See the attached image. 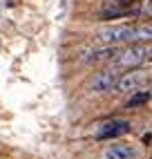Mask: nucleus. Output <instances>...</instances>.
Returning <instances> with one entry per match:
<instances>
[{
    "mask_svg": "<svg viewBox=\"0 0 152 159\" xmlns=\"http://www.w3.org/2000/svg\"><path fill=\"white\" fill-rule=\"evenodd\" d=\"M152 56V49L148 45H132V47H127L121 56H118V65L121 67H139V65H143V63Z\"/></svg>",
    "mask_w": 152,
    "mask_h": 159,
    "instance_id": "nucleus-1",
    "label": "nucleus"
},
{
    "mask_svg": "<svg viewBox=\"0 0 152 159\" xmlns=\"http://www.w3.org/2000/svg\"><path fill=\"white\" fill-rule=\"evenodd\" d=\"M134 25H121V27H107L99 34L103 45H116V43H132Z\"/></svg>",
    "mask_w": 152,
    "mask_h": 159,
    "instance_id": "nucleus-2",
    "label": "nucleus"
},
{
    "mask_svg": "<svg viewBox=\"0 0 152 159\" xmlns=\"http://www.w3.org/2000/svg\"><path fill=\"white\" fill-rule=\"evenodd\" d=\"M148 79H150V74L145 70H132V72H127V74H123V76L118 79L116 88L121 92H136L148 83Z\"/></svg>",
    "mask_w": 152,
    "mask_h": 159,
    "instance_id": "nucleus-3",
    "label": "nucleus"
},
{
    "mask_svg": "<svg viewBox=\"0 0 152 159\" xmlns=\"http://www.w3.org/2000/svg\"><path fill=\"white\" fill-rule=\"evenodd\" d=\"M130 132V121L125 119H112V121H107L101 125V130L96 132V139H114V137H121V134H127Z\"/></svg>",
    "mask_w": 152,
    "mask_h": 159,
    "instance_id": "nucleus-4",
    "label": "nucleus"
},
{
    "mask_svg": "<svg viewBox=\"0 0 152 159\" xmlns=\"http://www.w3.org/2000/svg\"><path fill=\"white\" fill-rule=\"evenodd\" d=\"M116 85H118V76H116V72L105 70V72H99V74H96V76L92 79L90 90H92V92H112Z\"/></svg>",
    "mask_w": 152,
    "mask_h": 159,
    "instance_id": "nucleus-5",
    "label": "nucleus"
},
{
    "mask_svg": "<svg viewBox=\"0 0 152 159\" xmlns=\"http://www.w3.org/2000/svg\"><path fill=\"white\" fill-rule=\"evenodd\" d=\"M118 54V49L114 45H103L101 49H92L85 54V63H90V65H94V63H103V61H110Z\"/></svg>",
    "mask_w": 152,
    "mask_h": 159,
    "instance_id": "nucleus-6",
    "label": "nucleus"
},
{
    "mask_svg": "<svg viewBox=\"0 0 152 159\" xmlns=\"http://www.w3.org/2000/svg\"><path fill=\"white\" fill-rule=\"evenodd\" d=\"M136 157H139V152L132 146H125V143L110 146L105 150V159H136Z\"/></svg>",
    "mask_w": 152,
    "mask_h": 159,
    "instance_id": "nucleus-7",
    "label": "nucleus"
},
{
    "mask_svg": "<svg viewBox=\"0 0 152 159\" xmlns=\"http://www.w3.org/2000/svg\"><path fill=\"white\" fill-rule=\"evenodd\" d=\"M152 40V25H134L132 43H148Z\"/></svg>",
    "mask_w": 152,
    "mask_h": 159,
    "instance_id": "nucleus-8",
    "label": "nucleus"
},
{
    "mask_svg": "<svg viewBox=\"0 0 152 159\" xmlns=\"http://www.w3.org/2000/svg\"><path fill=\"white\" fill-rule=\"evenodd\" d=\"M148 101H150V92H136L125 105H127V108H139V105H145Z\"/></svg>",
    "mask_w": 152,
    "mask_h": 159,
    "instance_id": "nucleus-9",
    "label": "nucleus"
}]
</instances>
